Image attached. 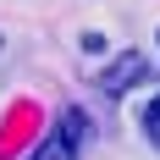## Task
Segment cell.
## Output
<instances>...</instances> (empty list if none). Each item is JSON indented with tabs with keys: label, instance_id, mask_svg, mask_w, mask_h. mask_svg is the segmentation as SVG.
<instances>
[{
	"label": "cell",
	"instance_id": "cell-4",
	"mask_svg": "<svg viewBox=\"0 0 160 160\" xmlns=\"http://www.w3.org/2000/svg\"><path fill=\"white\" fill-rule=\"evenodd\" d=\"M78 44H83V55H99V50H105V33H83Z\"/></svg>",
	"mask_w": 160,
	"mask_h": 160
},
{
	"label": "cell",
	"instance_id": "cell-2",
	"mask_svg": "<svg viewBox=\"0 0 160 160\" xmlns=\"http://www.w3.org/2000/svg\"><path fill=\"white\" fill-rule=\"evenodd\" d=\"M144 72H149V61L138 55V50H122L105 72H99V94H111V99H122L132 88V83H144Z\"/></svg>",
	"mask_w": 160,
	"mask_h": 160
},
{
	"label": "cell",
	"instance_id": "cell-3",
	"mask_svg": "<svg viewBox=\"0 0 160 160\" xmlns=\"http://www.w3.org/2000/svg\"><path fill=\"white\" fill-rule=\"evenodd\" d=\"M144 138H149V144L160 149V94H155V99L144 105Z\"/></svg>",
	"mask_w": 160,
	"mask_h": 160
},
{
	"label": "cell",
	"instance_id": "cell-1",
	"mask_svg": "<svg viewBox=\"0 0 160 160\" xmlns=\"http://www.w3.org/2000/svg\"><path fill=\"white\" fill-rule=\"evenodd\" d=\"M83 138H88V116H83L78 105H66V111L55 116V127L44 132V144L33 149V160H78Z\"/></svg>",
	"mask_w": 160,
	"mask_h": 160
}]
</instances>
